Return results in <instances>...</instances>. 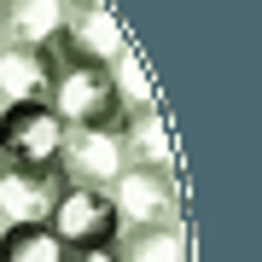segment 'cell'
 Returning <instances> with one entry per match:
<instances>
[{"mask_svg": "<svg viewBox=\"0 0 262 262\" xmlns=\"http://www.w3.org/2000/svg\"><path fill=\"white\" fill-rule=\"evenodd\" d=\"M53 111H58L64 128H122V105H117V88H111L105 64H70V58H58Z\"/></svg>", "mask_w": 262, "mask_h": 262, "instance_id": "6da1fadb", "label": "cell"}, {"mask_svg": "<svg viewBox=\"0 0 262 262\" xmlns=\"http://www.w3.org/2000/svg\"><path fill=\"white\" fill-rule=\"evenodd\" d=\"M64 151V122L53 105H0V158L6 169H53Z\"/></svg>", "mask_w": 262, "mask_h": 262, "instance_id": "7a4b0ae2", "label": "cell"}, {"mask_svg": "<svg viewBox=\"0 0 262 262\" xmlns=\"http://www.w3.org/2000/svg\"><path fill=\"white\" fill-rule=\"evenodd\" d=\"M53 233L64 251H82V245H117L122 222H117V204L105 187H76V181H64L58 187V204H53Z\"/></svg>", "mask_w": 262, "mask_h": 262, "instance_id": "3957f363", "label": "cell"}, {"mask_svg": "<svg viewBox=\"0 0 262 262\" xmlns=\"http://www.w3.org/2000/svg\"><path fill=\"white\" fill-rule=\"evenodd\" d=\"M128 169L122 158V128H64V151H58V175L76 187H105Z\"/></svg>", "mask_w": 262, "mask_h": 262, "instance_id": "277c9868", "label": "cell"}, {"mask_svg": "<svg viewBox=\"0 0 262 262\" xmlns=\"http://www.w3.org/2000/svg\"><path fill=\"white\" fill-rule=\"evenodd\" d=\"M53 53L70 58V64H105L111 70L128 47H122V29L105 6H82V12H64V24L53 35Z\"/></svg>", "mask_w": 262, "mask_h": 262, "instance_id": "5b68a950", "label": "cell"}, {"mask_svg": "<svg viewBox=\"0 0 262 262\" xmlns=\"http://www.w3.org/2000/svg\"><path fill=\"white\" fill-rule=\"evenodd\" d=\"M111 204L122 227H151V222H181V192L175 175H151V169H122L111 181Z\"/></svg>", "mask_w": 262, "mask_h": 262, "instance_id": "8992f818", "label": "cell"}, {"mask_svg": "<svg viewBox=\"0 0 262 262\" xmlns=\"http://www.w3.org/2000/svg\"><path fill=\"white\" fill-rule=\"evenodd\" d=\"M64 175L53 169H0V227H35L53 222Z\"/></svg>", "mask_w": 262, "mask_h": 262, "instance_id": "52a82bcc", "label": "cell"}, {"mask_svg": "<svg viewBox=\"0 0 262 262\" xmlns=\"http://www.w3.org/2000/svg\"><path fill=\"white\" fill-rule=\"evenodd\" d=\"M58 53L53 47H6L0 53V105H53Z\"/></svg>", "mask_w": 262, "mask_h": 262, "instance_id": "ba28073f", "label": "cell"}, {"mask_svg": "<svg viewBox=\"0 0 262 262\" xmlns=\"http://www.w3.org/2000/svg\"><path fill=\"white\" fill-rule=\"evenodd\" d=\"M122 158H128V169L175 175V146H169V122H163V111L122 117Z\"/></svg>", "mask_w": 262, "mask_h": 262, "instance_id": "9c48e42d", "label": "cell"}, {"mask_svg": "<svg viewBox=\"0 0 262 262\" xmlns=\"http://www.w3.org/2000/svg\"><path fill=\"white\" fill-rule=\"evenodd\" d=\"M64 6L58 0H0V35L6 47H53Z\"/></svg>", "mask_w": 262, "mask_h": 262, "instance_id": "30bf717a", "label": "cell"}, {"mask_svg": "<svg viewBox=\"0 0 262 262\" xmlns=\"http://www.w3.org/2000/svg\"><path fill=\"white\" fill-rule=\"evenodd\" d=\"M117 262H187V227L181 222H151V227H122Z\"/></svg>", "mask_w": 262, "mask_h": 262, "instance_id": "8fae6325", "label": "cell"}, {"mask_svg": "<svg viewBox=\"0 0 262 262\" xmlns=\"http://www.w3.org/2000/svg\"><path fill=\"white\" fill-rule=\"evenodd\" d=\"M0 262H64V245L47 222L35 227H0Z\"/></svg>", "mask_w": 262, "mask_h": 262, "instance_id": "7c38bea8", "label": "cell"}, {"mask_svg": "<svg viewBox=\"0 0 262 262\" xmlns=\"http://www.w3.org/2000/svg\"><path fill=\"white\" fill-rule=\"evenodd\" d=\"M111 88H117V105H122V117H140V111H158V99H151V88H146L140 64H134V53H122L117 64H111Z\"/></svg>", "mask_w": 262, "mask_h": 262, "instance_id": "4fadbf2b", "label": "cell"}, {"mask_svg": "<svg viewBox=\"0 0 262 262\" xmlns=\"http://www.w3.org/2000/svg\"><path fill=\"white\" fill-rule=\"evenodd\" d=\"M64 262H117V245H82V251H64Z\"/></svg>", "mask_w": 262, "mask_h": 262, "instance_id": "5bb4252c", "label": "cell"}, {"mask_svg": "<svg viewBox=\"0 0 262 262\" xmlns=\"http://www.w3.org/2000/svg\"><path fill=\"white\" fill-rule=\"evenodd\" d=\"M64 12H82V6H99V0H58Z\"/></svg>", "mask_w": 262, "mask_h": 262, "instance_id": "9a60e30c", "label": "cell"}, {"mask_svg": "<svg viewBox=\"0 0 262 262\" xmlns=\"http://www.w3.org/2000/svg\"><path fill=\"white\" fill-rule=\"evenodd\" d=\"M0 53H6V35H0Z\"/></svg>", "mask_w": 262, "mask_h": 262, "instance_id": "2e32d148", "label": "cell"}, {"mask_svg": "<svg viewBox=\"0 0 262 262\" xmlns=\"http://www.w3.org/2000/svg\"><path fill=\"white\" fill-rule=\"evenodd\" d=\"M0 169H6V158H0Z\"/></svg>", "mask_w": 262, "mask_h": 262, "instance_id": "e0dca14e", "label": "cell"}]
</instances>
